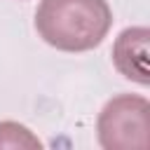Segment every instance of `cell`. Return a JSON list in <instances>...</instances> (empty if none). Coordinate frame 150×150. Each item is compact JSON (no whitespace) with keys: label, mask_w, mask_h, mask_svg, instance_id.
<instances>
[{"label":"cell","mask_w":150,"mask_h":150,"mask_svg":"<svg viewBox=\"0 0 150 150\" xmlns=\"http://www.w3.org/2000/svg\"><path fill=\"white\" fill-rule=\"evenodd\" d=\"M112 23L105 0H42L35 12L40 38L61 52H87L103 42Z\"/></svg>","instance_id":"1"},{"label":"cell","mask_w":150,"mask_h":150,"mask_svg":"<svg viewBox=\"0 0 150 150\" xmlns=\"http://www.w3.org/2000/svg\"><path fill=\"white\" fill-rule=\"evenodd\" d=\"M98 143L105 150H143L148 148L150 103L145 96L120 94L110 98L96 122Z\"/></svg>","instance_id":"2"},{"label":"cell","mask_w":150,"mask_h":150,"mask_svg":"<svg viewBox=\"0 0 150 150\" xmlns=\"http://www.w3.org/2000/svg\"><path fill=\"white\" fill-rule=\"evenodd\" d=\"M148 28L145 26H134V28H124L115 45H112V61L115 68L138 82V84H148L150 82V66H148Z\"/></svg>","instance_id":"3"},{"label":"cell","mask_w":150,"mask_h":150,"mask_svg":"<svg viewBox=\"0 0 150 150\" xmlns=\"http://www.w3.org/2000/svg\"><path fill=\"white\" fill-rule=\"evenodd\" d=\"M21 150V148H42L40 138L30 129L16 122H0V150Z\"/></svg>","instance_id":"4"}]
</instances>
